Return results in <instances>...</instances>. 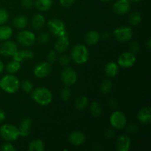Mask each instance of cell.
I'll use <instances>...</instances> for the list:
<instances>
[{"mask_svg": "<svg viewBox=\"0 0 151 151\" xmlns=\"http://www.w3.org/2000/svg\"><path fill=\"white\" fill-rule=\"evenodd\" d=\"M19 78L13 74L4 75L0 80V88L8 94H15L20 88Z\"/></svg>", "mask_w": 151, "mask_h": 151, "instance_id": "6da1fadb", "label": "cell"}, {"mask_svg": "<svg viewBox=\"0 0 151 151\" xmlns=\"http://www.w3.org/2000/svg\"><path fill=\"white\" fill-rule=\"evenodd\" d=\"M31 93L32 100L40 106H48L52 101V93L50 89L45 87L35 88V90H32Z\"/></svg>", "mask_w": 151, "mask_h": 151, "instance_id": "7a4b0ae2", "label": "cell"}, {"mask_svg": "<svg viewBox=\"0 0 151 151\" xmlns=\"http://www.w3.org/2000/svg\"><path fill=\"white\" fill-rule=\"evenodd\" d=\"M89 58V52L84 44H76L71 51V58L77 64L86 63Z\"/></svg>", "mask_w": 151, "mask_h": 151, "instance_id": "3957f363", "label": "cell"}, {"mask_svg": "<svg viewBox=\"0 0 151 151\" xmlns=\"http://www.w3.org/2000/svg\"><path fill=\"white\" fill-rule=\"evenodd\" d=\"M0 136L7 142H13L20 137L19 128L13 125L4 124L0 128Z\"/></svg>", "mask_w": 151, "mask_h": 151, "instance_id": "277c9868", "label": "cell"}, {"mask_svg": "<svg viewBox=\"0 0 151 151\" xmlns=\"http://www.w3.org/2000/svg\"><path fill=\"white\" fill-rule=\"evenodd\" d=\"M114 37L119 42H128L131 41L134 35V31L131 27L127 26H121L114 30Z\"/></svg>", "mask_w": 151, "mask_h": 151, "instance_id": "5b68a950", "label": "cell"}, {"mask_svg": "<svg viewBox=\"0 0 151 151\" xmlns=\"http://www.w3.org/2000/svg\"><path fill=\"white\" fill-rule=\"evenodd\" d=\"M48 28L50 32L57 37H60L66 34V29L63 21L59 19H52L48 22Z\"/></svg>", "mask_w": 151, "mask_h": 151, "instance_id": "8992f818", "label": "cell"}, {"mask_svg": "<svg viewBox=\"0 0 151 151\" xmlns=\"http://www.w3.org/2000/svg\"><path fill=\"white\" fill-rule=\"evenodd\" d=\"M110 123L112 128L116 130H121L127 125V118L125 114L119 111H114L110 116Z\"/></svg>", "mask_w": 151, "mask_h": 151, "instance_id": "52a82bcc", "label": "cell"}, {"mask_svg": "<svg viewBox=\"0 0 151 151\" xmlns=\"http://www.w3.org/2000/svg\"><path fill=\"white\" fill-rule=\"evenodd\" d=\"M17 41L21 45L29 47L35 44L36 41V36L32 31L24 29L18 33Z\"/></svg>", "mask_w": 151, "mask_h": 151, "instance_id": "ba28073f", "label": "cell"}, {"mask_svg": "<svg viewBox=\"0 0 151 151\" xmlns=\"http://www.w3.org/2000/svg\"><path fill=\"white\" fill-rule=\"evenodd\" d=\"M60 78L65 86H71L76 83L78 80V75H77L76 71L73 68L67 66H65L64 69L61 71Z\"/></svg>", "mask_w": 151, "mask_h": 151, "instance_id": "9c48e42d", "label": "cell"}, {"mask_svg": "<svg viewBox=\"0 0 151 151\" xmlns=\"http://www.w3.org/2000/svg\"><path fill=\"white\" fill-rule=\"evenodd\" d=\"M137 61V58L134 53L131 52H125L122 53L118 57L117 64L122 68L126 69L134 66Z\"/></svg>", "mask_w": 151, "mask_h": 151, "instance_id": "30bf717a", "label": "cell"}, {"mask_svg": "<svg viewBox=\"0 0 151 151\" xmlns=\"http://www.w3.org/2000/svg\"><path fill=\"white\" fill-rule=\"evenodd\" d=\"M52 72V65L49 62H40L33 69V74L38 78H47Z\"/></svg>", "mask_w": 151, "mask_h": 151, "instance_id": "8fae6325", "label": "cell"}, {"mask_svg": "<svg viewBox=\"0 0 151 151\" xmlns=\"http://www.w3.org/2000/svg\"><path fill=\"white\" fill-rule=\"evenodd\" d=\"M17 51L18 47L14 41L6 40L0 44V55L3 56H13Z\"/></svg>", "mask_w": 151, "mask_h": 151, "instance_id": "7c38bea8", "label": "cell"}, {"mask_svg": "<svg viewBox=\"0 0 151 151\" xmlns=\"http://www.w3.org/2000/svg\"><path fill=\"white\" fill-rule=\"evenodd\" d=\"M131 2L129 0H117L113 5V11L118 16H122L131 10Z\"/></svg>", "mask_w": 151, "mask_h": 151, "instance_id": "4fadbf2b", "label": "cell"}, {"mask_svg": "<svg viewBox=\"0 0 151 151\" xmlns=\"http://www.w3.org/2000/svg\"><path fill=\"white\" fill-rule=\"evenodd\" d=\"M131 140L128 135L122 134L116 141V149L118 151H128L131 148Z\"/></svg>", "mask_w": 151, "mask_h": 151, "instance_id": "5bb4252c", "label": "cell"}, {"mask_svg": "<svg viewBox=\"0 0 151 151\" xmlns=\"http://www.w3.org/2000/svg\"><path fill=\"white\" fill-rule=\"evenodd\" d=\"M69 141L72 145L80 146L83 144L86 141V135L81 131H75L70 134Z\"/></svg>", "mask_w": 151, "mask_h": 151, "instance_id": "9a60e30c", "label": "cell"}, {"mask_svg": "<svg viewBox=\"0 0 151 151\" xmlns=\"http://www.w3.org/2000/svg\"><path fill=\"white\" fill-rule=\"evenodd\" d=\"M69 46V38L67 34L59 37L55 45V50L57 53H63L67 50Z\"/></svg>", "mask_w": 151, "mask_h": 151, "instance_id": "2e32d148", "label": "cell"}, {"mask_svg": "<svg viewBox=\"0 0 151 151\" xmlns=\"http://www.w3.org/2000/svg\"><path fill=\"white\" fill-rule=\"evenodd\" d=\"M32 125V121L30 118L25 117L23 118L21 121L20 124H19V131L20 137H26L29 134V131H30L31 127Z\"/></svg>", "mask_w": 151, "mask_h": 151, "instance_id": "e0dca14e", "label": "cell"}, {"mask_svg": "<svg viewBox=\"0 0 151 151\" xmlns=\"http://www.w3.org/2000/svg\"><path fill=\"white\" fill-rule=\"evenodd\" d=\"M137 119L144 125H148L151 122V109L150 107H144L137 113Z\"/></svg>", "mask_w": 151, "mask_h": 151, "instance_id": "ac0fdd59", "label": "cell"}, {"mask_svg": "<svg viewBox=\"0 0 151 151\" xmlns=\"http://www.w3.org/2000/svg\"><path fill=\"white\" fill-rule=\"evenodd\" d=\"M34 58V53L30 50H18L13 56V60L19 62H23L26 60H31Z\"/></svg>", "mask_w": 151, "mask_h": 151, "instance_id": "d6986e66", "label": "cell"}, {"mask_svg": "<svg viewBox=\"0 0 151 151\" xmlns=\"http://www.w3.org/2000/svg\"><path fill=\"white\" fill-rule=\"evenodd\" d=\"M105 74L109 78H114L119 72V65L114 61L107 63L105 66Z\"/></svg>", "mask_w": 151, "mask_h": 151, "instance_id": "ffe728a7", "label": "cell"}, {"mask_svg": "<svg viewBox=\"0 0 151 151\" xmlns=\"http://www.w3.org/2000/svg\"><path fill=\"white\" fill-rule=\"evenodd\" d=\"M84 39H85V42L88 45H95V44H97L98 41H100V35L97 31L90 30L86 34Z\"/></svg>", "mask_w": 151, "mask_h": 151, "instance_id": "44dd1931", "label": "cell"}, {"mask_svg": "<svg viewBox=\"0 0 151 151\" xmlns=\"http://www.w3.org/2000/svg\"><path fill=\"white\" fill-rule=\"evenodd\" d=\"M45 24V17L41 13H37L32 17L31 21L32 27L35 30H39L42 29Z\"/></svg>", "mask_w": 151, "mask_h": 151, "instance_id": "7402d4cb", "label": "cell"}, {"mask_svg": "<svg viewBox=\"0 0 151 151\" xmlns=\"http://www.w3.org/2000/svg\"><path fill=\"white\" fill-rule=\"evenodd\" d=\"M13 25L14 27L17 29H23L27 26L28 24V19L25 16L20 15L16 17H15L13 20Z\"/></svg>", "mask_w": 151, "mask_h": 151, "instance_id": "603a6c76", "label": "cell"}, {"mask_svg": "<svg viewBox=\"0 0 151 151\" xmlns=\"http://www.w3.org/2000/svg\"><path fill=\"white\" fill-rule=\"evenodd\" d=\"M53 0H35V7L40 11H47L52 5Z\"/></svg>", "mask_w": 151, "mask_h": 151, "instance_id": "cb8c5ba5", "label": "cell"}, {"mask_svg": "<svg viewBox=\"0 0 151 151\" xmlns=\"http://www.w3.org/2000/svg\"><path fill=\"white\" fill-rule=\"evenodd\" d=\"M44 149L45 145L44 142L38 139L31 141L28 146V150L29 151H44Z\"/></svg>", "mask_w": 151, "mask_h": 151, "instance_id": "d4e9b609", "label": "cell"}, {"mask_svg": "<svg viewBox=\"0 0 151 151\" xmlns=\"http://www.w3.org/2000/svg\"><path fill=\"white\" fill-rule=\"evenodd\" d=\"M13 35V29L7 25H1L0 27V41L8 40Z\"/></svg>", "mask_w": 151, "mask_h": 151, "instance_id": "484cf974", "label": "cell"}, {"mask_svg": "<svg viewBox=\"0 0 151 151\" xmlns=\"http://www.w3.org/2000/svg\"><path fill=\"white\" fill-rule=\"evenodd\" d=\"M88 99L86 96H80L75 101V108L78 111H83L88 106Z\"/></svg>", "mask_w": 151, "mask_h": 151, "instance_id": "4316f807", "label": "cell"}, {"mask_svg": "<svg viewBox=\"0 0 151 151\" xmlns=\"http://www.w3.org/2000/svg\"><path fill=\"white\" fill-rule=\"evenodd\" d=\"M21 68V63L17 60H13L8 62L6 66V71L8 74H16L19 71Z\"/></svg>", "mask_w": 151, "mask_h": 151, "instance_id": "83f0119b", "label": "cell"}, {"mask_svg": "<svg viewBox=\"0 0 151 151\" xmlns=\"http://www.w3.org/2000/svg\"><path fill=\"white\" fill-rule=\"evenodd\" d=\"M90 113L94 117H98L101 115L102 112H103V109H102V106L98 102H92L90 105L89 107Z\"/></svg>", "mask_w": 151, "mask_h": 151, "instance_id": "f1b7e54d", "label": "cell"}, {"mask_svg": "<svg viewBox=\"0 0 151 151\" xmlns=\"http://www.w3.org/2000/svg\"><path fill=\"white\" fill-rule=\"evenodd\" d=\"M112 88H113V83L110 80H104L102 81L101 84L100 86V90L102 94H109L111 91Z\"/></svg>", "mask_w": 151, "mask_h": 151, "instance_id": "f546056e", "label": "cell"}, {"mask_svg": "<svg viewBox=\"0 0 151 151\" xmlns=\"http://www.w3.org/2000/svg\"><path fill=\"white\" fill-rule=\"evenodd\" d=\"M142 21V14L139 11L133 12L128 18V22L131 26H137Z\"/></svg>", "mask_w": 151, "mask_h": 151, "instance_id": "4dcf8cb0", "label": "cell"}, {"mask_svg": "<svg viewBox=\"0 0 151 151\" xmlns=\"http://www.w3.org/2000/svg\"><path fill=\"white\" fill-rule=\"evenodd\" d=\"M22 86V90L24 91L25 93H31L33 90V83L31 82L29 80H24V81H22V85H20Z\"/></svg>", "mask_w": 151, "mask_h": 151, "instance_id": "1f68e13d", "label": "cell"}, {"mask_svg": "<svg viewBox=\"0 0 151 151\" xmlns=\"http://www.w3.org/2000/svg\"><path fill=\"white\" fill-rule=\"evenodd\" d=\"M72 95V92H71V89L69 87H64L62 88L60 91V97L62 100L63 101H67L69 100Z\"/></svg>", "mask_w": 151, "mask_h": 151, "instance_id": "d6a6232c", "label": "cell"}, {"mask_svg": "<svg viewBox=\"0 0 151 151\" xmlns=\"http://www.w3.org/2000/svg\"><path fill=\"white\" fill-rule=\"evenodd\" d=\"M50 33H48V32H41V33L38 35V38H36V40H38V42H39L40 44H47V43L50 41Z\"/></svg>", "mask_w": 151, "mask_h": 151, "instance_id": "836d02e7", "label": "cell"}, {"mask_svg": "<svg viewBox=\"0 0 151 151\" xmlns=\"http://www.w3.org/2000/svg\"><path fill=\"white\" fill-rule=\"evenodd\" d=\"M9 19V13L4 9H0V25L7 23Z\"/></svg>", "mask_w": 151, "mask_h": 151, "instance_id": "e575fe53", "label": "cell"}, {"mask_svg": "<svg viewBox=\"0 0 151 151\" xmlns=\"http://www.w3.org/2000/svg\"><path fill=\"white\" fill-rule=\"evenodd\" d=\"M139 130V127L136 123H130L126 127V131L130 134H136L138 132Z\"/></svg>", "mask_w": 151, "mask_h": 151, "instance_id": "d590c367", "label": "cell"}, {"mask_svg": "<svg viewBox=\"0 0 151 151\" xmlns=\"http://www.w3.org/2000/svg\"><path fill=\"white\" fill-rule=\"evenodd\" d=\"M57 52L55 50H50L48 52L47 56V62H49L50 63H54L57 60Z\"/></svg>", "mask_w": 151, "mask_h": 151, "instance_id": "8d00e7d4", "label": "cell"}, {"mask_svg": "<svg viewBox=\"0 0 151 151\" xmlns=\"http://www.w3.org/2000/svg\"><path fill=\"white\" fill-rule=\"evenodd\" d=\"M139 50H140V46L138 42H137V41H133V42H131V44H130L129 50L131 52L134 53V55H136L139 52Z\"/></svg>", "mask_w": 151, "mask_h": 151, "instance_id": "74e56055", "label": "cell"}, {"mask_svg": "<svg viewBox=\"0 0 151 151\" xmlns=\"http://www.w3.org/2000/svg\"><path fill=\"white\" fill-rule=\"evenodd\" d=\"M70 58L66 55H63L60 56L59 58V63L63 66H69L70 63Z\"/></svg>", "mask_w": 151, "mask_h": 151, "instance_id": "f35d334b", "label": "cell"}, {"mask_svg": "<svg viewBox=\"0 0 151 151\" xmlns=\"http://www.w3.org/2000/svg\"><path fill=\"white\" fill-rule=\"evenodd\" d=\"M104 134V136L106 138L112 139L113 137H114V136H115L114 128H107V129L105 130L104 134Z\"/></svg>", "mask_w": 151, "mask_h": 151, "instance_id": "ab89813d", "label": "cell"}, {"mask_svg": "<svg viewBox=\"0 0 151 151\" xmlns=\"http://www.w3.org/2000/svg\"><path fill=\"white\" fill-rule=\"evenodd\" d=\"M1 150L2 151H15L16 150V147L13 146V144L10 143V142H8L5 143V144L2 145Z\"/></svg>", "mask_w": 151, "mask_h": 151, "instance_id": "60d3db41", "label": "cell"}, {"mask_svg": "<svg viewBox=\"0 0 151 151\" xmlns=\"http://www.w3.org/2000/svg\"><path fill=\"white\" fill-rule=\"evenodd\" d=\"M21 4L25 8H31L34 4L33 0H21Z\"/></svg>", "mask_w": 151, "mask_h": 151, "instance_id": "b9f144b4", "label": "cell"}, {"mask_svg": "<svg viewBox=\"0 0 151 151\" xmlns=\"http://www.w3.org/2000/svg\"><path fill=\"white\" fill-rule=\"evenodd\" d=\"M75 0H60V5L64 7H69L74 4Z\"/></svg>", "mask_w": 151, "mask_h": 151, "instance_id": "7bdbcfd3", "label": "cell"}, {"mask_svg": "<svg viewBox=\"0 0 151 151\" xmlns=\"http://www.w3.org/2000/svg\"><path fill=\"white\" fill-rule=\"evenodd\" d=\"M109 106L111 109H116L118 107V103L116 101V99L114 98H111L109 100Z\"/></svg>", "mask_w": 151, "mask_h": 151, "instance_id": "ee69618b", "label": "cell"}, {"mask_svg": "<svg viewBox=\"0 0 151 151\" xmlns=\"http://www.w3.org/2000/svg\"><path fill=\"white\" fill-rule=\"evenodd\" d=\"M110 36H111L110 32L106 31V32H103V33H102V35H100V38H102L103 39H104V40H106V39H108V38H109Z\"/></svg>", "mask_w": 151, "mask_h": 151, "instance_id": "f6af8a7d", "label": "cell"}, {"mask_svg": "<svg viewBox=\"0 0 151 151\" xmlns=\"http://www.w3.org/2000/svg\"><path fill=\"white\" fill-rule=\"evenodd\" d=\"M5 118H6L5 113H4V111L1 110V109H0V122H3V121H4Z\"/></svg>", "mask_w": 151, "mask_h": 151, "instance_id": "bcb514c9", "label": "cell"}, {"mask_svg": "<svg viewBox=\"0 0 151 151\" xmlns=\"http://www.w3.org/2000/svg\"><path fill=\"white\" fill-rule=\"evenodd\" d=\"M145 46L146 47H147V50H148V51H150L151 50V38H148L147 41H146Z\"/></svg>", "mask_w": 151, "mask_h": 151, "instance_id": "7dc6e473", "label": "cell"}, {"mask_svg": "<svg viewBox=\"0 0 151 151\" xmlns=\"http://www.w3.org/2000/svg\"><path fill=\"white\" fill-rule=\"evenodd\" d=\"M4 63H3V62L0 60V74H1L3 71H4Z\"/></svg>", "mask_w": 151, "mask_h": 151, "instance_id": "c3c4849f", "label": "cell"}, {"mask_svg": "<svg viewBox=\"0 0 151 151\" xmlns=\"http://www.w3.org/2000/svg\"><path fill=\"white\" fill-rule=\"evenodd\" d=\"M130 2H132V3H138L141 0H129Z\"/></svg>", "mask_w": 151, "mask_h": 151, "instance_id": "681fc988", "label": "cell"}, {"mask_svg": "<svg viewBox=\"0 0 151 151\" xmlns=\"http://www.w3.org/2000/svg\"><path fill=\"white\" fill-rule=\"evenodd\" d=\"M102 1H104V2H109V1H111V0H101Z\"/></svg>", "mask_w": 151, "mask_h": 151, "instance_id": "f907efd6", "label": "cell"}]
</instances>
